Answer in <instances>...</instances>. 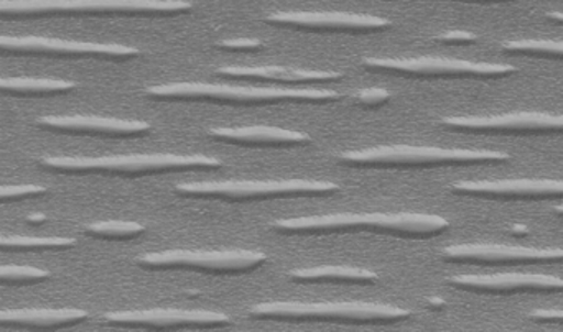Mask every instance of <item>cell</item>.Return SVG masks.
Instances as JSON below:
<instances>
[{
  "mask_svg": "<svg viewBox=\"0 0 563 332\" xmlns=\"http://www.w3.org/2000/svg\"><path fill=\"white\" fill-rule=\"evenodd\" d=\"M552 16H554V19L562 20V22H563V13H554V15H552Z\"/></svg>",
  "mask_w": 563,
  "mask_h": 332,
  "instance_id": "cell-34",
  "label": "cell"
},
{
  "mask_svg": "<svg viewBox=\"0 0 563 332\" xmlns=\"http://www.w3.org/2000/svg\"><path fill=\"white\" fill-rule=\"evenodd\" d=\"M340 185L320 179H230V181L184 182L177 192L191 198L221 201H254V199L291 198V196L333 195Z\"/></svg>",
  "mask_w": 563,
  "mask_h": 332,
  "instance_id": "cell-6",
  "label": "cell"
},
{
  "mask_svg": "<svg viewBox=\"0 0 563 332\" xmlns=\"http://www.w3.org/2000/svg\"><path fill=\"white\" fill-rule=\"evenodd\" d=\"M442 258L466 265L563 264V248L516 247L503 244H459L442 251Z\"/></svg>",
  "mask_w": 563,
  "mask_h": 332,
  "instance_id": "cell-13",
  "label": "cell"
},
{
  "mask_svg": "<svg viewBox=\"0 0 563 332\" xmlns=\"http://www.w3.org/2000/svg\"><path fill=\"white\" fill-rule=\"evenodd\" d=\"M0 52L15 55L79 56V58L129 59L139 56L134 46L121 43L78 42L49 36L0 35Z\"/></svg>",
  "mask_w": 563,
  "mask_h": 332,
  "instance_id": "cell-10",
  "label": "cell"
},
{
  "mask_svg": "<svg viewBox=\"0 0 563 332\" xmlns=\"http://www.w3.org/2000/svg\"><path fill=\"white\" fill-rule=\"evenodd\" d=\"M443 128L472 134H563V114L549 112H509L499 115L446 118Z\"/></svg>",
  "mask_w": 563,
  "mask_h": 332,
  "instance_id": "cell-12",
  "label": "cell"
},
{
  "mask_svg": "<svg viewBox=\"0 0 563 332\" xmlns=\"http://www.w3.org/2000/svg\"><path fill=\"white\" fill-rule=\"evenodd\" d=\"M147 95L161 101H203L217 104H276L285 101H340V92L323 89L263 88V86H234L221 82H168L151 86Z\"/></svg>",
  "mask_w": 563,
  "mask_h": 332,
  "instance_id": "cell-3",
  "label": "cell"
},
{
  "mask_svg": "<svg viewBox=\"0 0 563 332\" xmlns=\"http://www.w3.org/2000/svg\"><path fill=\"white\" fill-rule=\"evenodd\" d=\"M76 245L71 237H25V235L0 234V251H46L68 248Z\"/></svg>",
  "mask_w": 563,
  "mask_h": 332,
  "instance_id": "cell-23",
  "label": "cell"
},
{
  "mask_svg": "<svg viewBox=\"0 0 563 332\" xmlns=\"http://www.w3.org/2000/svg\"><path fill=\"white\" fill-rule=\"evenodd\" d=\"M85 232L101 239H135L145 234L147 229L135 221H99L89 224Z\"/></svg>",
  "mask_w": 563,
  "mask_h": 332,
  "instance_id": "cell-25",
  "label": "cell"
},
{
  "mask_svg": "<svg viewBox=\"0 0 563 332\" xmlns=\"http://www.w3.org/2000/svg\"><path fill=\"white\" fill-rule=\"evenodd\" d=\"M503 49L516 53V55L538 56V58L563 62V42H559V40H516V42L505 43Z\"/></svg>",
  "mask_w": 563,
  "mask_h": 332,
  "instance_id": "cell-24",
  "label": "cell"
},
{
  "mask_svg": "<svg viewBox=\"0 0 563 332\" xmlns=\"http://www.w3.org/2000/svg\"><path fill=\"white\" fill-rule=\"evenodd\" d=\"M290 280L298 284H343V285H374L379 281L376 272L347 265H321V267L295 268L287 274Z\"/></svg>",
  "mask_w": 563,
  "mask_h": 332,
  "instance_id": "cell-21",
  "label": "cell"
},
{
  "mask_svg": "<svg viewBox=\"0 0 563 332\" xmlns=\"http://www.w3.org/2000/svg\"><path fill=\"white\" fill-rule=\"evenodd\" d=\"M256 320L285 321V323H343L394 324L410 320L412 311L386 303L369 301H271L250 308Z\"/></svg>",
  "mask_w": 563,
  "mask_h": 332,
  "instance_id": "cell-2",
  "label": "cell"
},
{
  "mask_svg": "<svg viewBox=\"0 0 563 332\" xmlns=\"http://www.w3.org/2000/svg\"><path fill=\"white\" fill-rule=\"evenodd\" d=\"M363 63L364 66L376 71L396 73V75L413 76V78H508L518 73L515 66L446 58V56L364 58Z\"/></svg>",
  "mask_w": 563,
  "mask_h": 332,
  "instance_id": "cell-9",
  "label": "cell"
},
{
  "mask_svg": "<svg viewBox=\"0 0 563 332\" xmlns=\"http://www.w3.org/2000/svg\"><path fill=\"white\" fill-rule=\"evenodd\" d=\"M194 9L188 0H0V15L49 13H180Z\"/></svg>",
  "mask_w": 563,
  "mask_h": 332,
  "instance_id": "cell-8",
  "label": "cell"
},
{
  "mask_svg": "<svg viewBox=\"0 0 563 332\" xmlns=\"http://www.w3.org/2000/svg\"><path fill=\"white\" fill-rule=\"evenodd\" d=\"M453 195L468 198L501 199V201H544L563 198V179L522 178L495 181H459L452 186Z\"/></svg>",
  "mask_w": 563,
  "mask_h": 332,
  "instance_id": "cell-14",
  "label": "cell"
},
{
  "mask_svg": "<svg viewBox=\"0 0 563 332\" xmlns=\"http://www.w3.org/2000/svg\"><path fill=\"white\" fill-rule=\"evenodd\" d=\"M218 75L227 78L260 79L282 85H305V82L338 81L343 73L327 69L290 68V66H223Z\"/></svg>",
  "mask_w": 563,
  "mask_h": 332,
  "instance_id": "cell-18",
  "label": "cell"
},
{
  "mask_svg": "<svg viewBox=\"0 0 563 332\" xmlns=\"http://www.w3.org/2000/svg\"><path fill=\"white\" fill-rule=\"evenodd\" d=\"M108 327L137 328V330H184V328L230 327L231 318L221 311L180 310V308H154V310L112 311L102 314Z\"/></svg>",
  "mask_w": 563,
  "mask_h": 332,
  "instance_id": "cell-11",
  "label": "cell"
},
{
  "mask_svg": "<svg viewBox=\"0 0 563 332\" xmlns=\"http://www.w3.org/2000/svg\"><path fill=\"white\" fill-rule=\"evenodd\" d=\"M269 22L279 25L298 26L311 30H354V32H369L383 30L393 25L389 19L371 13L354 12H276L269 16Z\"/></svg>",
  "mask_w": 563,
  "mask_h": 332,
  "instance_id": "cell-16",
  "label": "cell"
},
{
  "mask_svg": "<svg viewBox=\"0 0 563 332\" xmlns=\"http://www.w3.org/2000/svg\"><path fill=\"white\" fill-rule=\"evenodd\" d=\"M273 229L285 235H338L369 232L404 239H430L449 231V219L423 212H338L279 219Z\"/></svg>",
  "mask_w": 563,
  "mask_h": 332,
  "instance_id": "cell-1",
  "label": "cell"
},
{
  "mask_svg": "<svg viewBox=\"0 0 563 332\" xmlns=\"http://www.w3.org/2000/svg\"><path fill=\"white\" fill-rule=\"evenodd\" d=\"M437 40L443 43H455V45H460V43L476 42V35L465 32V30H452V32L442 33Z\"/></svg>",
  "mask_w": 563,
  "mask_h": 332,
  "instance_id": "cell-31",
  "label": "cell"
},
{
  "mask_svg": "<svg viewBox=\"0 0 563 332\" xmlns=\"http://www.w3.org/2000/svg\"><path fill=\"white\" fill-rule=\"evenodd\" d=\"M40 165L62 173L135 176L181 169L221 168L223 162L207 155L132 154L109 157H43Z\"/></svg>",
  "mask_w": 563,
  "mask_h": 332,
  "instance_id": "cell-5",
  "label": "cell"
},
{
  "mask_svg": "<svg viewBox=\"0 0 563 332\" xmlns=\"http://www.w3.org/2000/svg\"><path fill=\"white\" fill-rule=\"evenodd\" d=\"M427 307L430 308V310H443V308L446 307L445 300H442V298L433 297V298H427Z\"/></svg>",
  "mask_w": 563,
  "mask_h": 332,
  "instance_id": "cell-32",
  "label": "cell"
},
{
  "mask_svg": "<svg viewBox=\"0 0 563 332\" xmlns=\"http://www.w3.org/2000/svg\"><path fill=\"white\" fill-rule=\"evenodd\" d=\"M529 318L536 323L563 327V310H534L529 313Z\"/></svg>",
  "mask_w": 563,
  "mask_h": 332,
  "instance_id": "cell-30",
  "label": "cell"
},
{
  "mask_svg": "<svg viewBox=\"0 0 563 332\" xmlns=\"http://www.w3.org/2000/svg\"><path fill=\"white\" fill-rule=\"evenodd\" d=\"M48 278V272L43 270V268L30 267V265H2L0 267V284H38V281H45Z\"/></svg>",
  "mask_w": 563,
  "mask_h": 332,
  "instance_id": "cell-26",
  "label": "cell"
},
{
  "mask_svg": "<svg viewBox=\"0 0 563 332\" xmlns=\"http://www.w3.org/2000/svg\"><path fill=\"white\" fill-rule=\"evenodd\" d=\"M554 212H555V214L561 215V218H563V204L555 206Z\"/></svg>",
  "mask_w": 563,
  "mask_h": 332,
  "instance_id": "cell-33",
  "label": "cell"
},
{
  "mask_svg": "<svg viewBox=\"0 0 563 332\" xmlns=\"http://www.w3.org/2000/svg\"><path fill=\"white\" fill-rule=\"evenodd\" d=\"M210 137L221 142L238 145H303L310 144L311 139L303 132L288 131L274 125H244V128H218L208 131Z\"/></svg>",
  "mask_w": 563,
  "mask_h": 332,
  "instance_id": "cell-20",
  "label": "cell"
},
{
  "mask_svg": "<svg viewBox=\"0 0 563 332\" xmlns=\"http://www.w3.org/2000/svg\"><path fill=\"white\" fill-rule=\"evenodd\" d=\"M218 46L223 49H243V52H253V49H263L264 43L261 40L254 38H233L223 40L218 43Z\"/></svg>",
  "mask_w": 563,
  "mask_h": 332,
  "instance_id": "cell-29",
  "label": "cell"
},
{
  "mask_svg": "<svg viewBox=\"0 0 563 332\" xmlns=\"http://www.w3.org/2000/svg\"><path fill=\"white\" fill-rule=\"evenodd\" d=\"M449 285L479 295L561 294L563 278L539 274L459 275Z\"/></svg>",
  "mask_w": 563,
  "mask_h": 332,
  "instance_id": "cell-15",
  "label": "cell"
},
{
  "mask_svg": "<svg viewBox=\"0 0 563 332\" xmlns=\"http://www.w3.org/2000/svg\"><path fill=\"white\" fill-rule=\"evenodd\" d=\"M351 99H353L356 104L367 106V108H371V106H380L384 104V102L389 101L390 92L384 88H364L354 92V95L351 96Z\"/></svg>",
  "mask_w": 563,
  "mask_h": 332,
  "instance_id": "cell-28",
  "label": "cell"
},
{
  "mask_svg": "<svg viewBox=\"0 0 563 332\" xmlns=\"http://www.w3.org/2000/svg\"><path fill=\"white\" fill-rule=\"evenodd\" d=\"M269 261L264 252L230 248V251H164L141 255L137 264L148 270H190L211 275L250 274Z\"/></svg>",
  "mask_w": 563,
  "mask_h": 332,
  "instance_id": "cell-7",
  "label": "cell"
},
{
  "mask_svg": "<svg viewBox=\"0 0 563 332\" xmlns=\"http://www.w3.org/2000/svg\"><path fill=\"white\" fill-rule=\"evenodd\" d=\"M88 311L78 308H22L0 310V327L35 328V330H58L76 327L88 320Z\"/></svg>",
  "mask_w": 563,
  "mask_h": 332,
  "instance_id": "cell-19",
  "label": "cell"
},
{
  "mask_svg": "<svg viewBox=\"0 0 563 332\" xmlns=\"http://www.w3.org/2000/svg\"><path fill=\"white\" fill-rule=\"evenodd\" d=\"M341 164L366 168H433V166L499 165L509 154L483 148H442L427 145H380L338 155Z\"/></svg>",
  "mask_w": 563,
  "mask_h": 332,
  "instance_id": "cell-4",
  "label": "cell"
},
{
  "mask_svg": "<svg viewBox=\"0 0 563 332\" xmlns=\"http://www.w3.org/2000/svg\"><path fill=\"white\" fill-rule=\"evenodd\" d=\"M49 131L69 134L108 135V137H134L151 131L148 122L137 119L104 118V115H48L38 122Z\"/></svg>",
  "mask_w": 563,
  "mask_h": 332,
  "instance_id": "cell-17",
  "label": "cell"
},
{
  "mask_svg": "<svg viewBox=\"0 0 563 332\" xmlns=\"http://www.w3.org/2000/svg\"><path fill=\"white\" fill-rule=\"evenodd\" d=\"M48 192L42 185H0V201L10 199L35 198Z\"/></svg>",
  "mask_w": 563,
  "mask_h": 332,
  "instance_id": "cell-27",
  "label": "cell"
},
{
  "mask_svg": "<svg viewBox=\"0 0 563 332\" xmlns=\"http://www.w3.org/2000/svg\"><path fill=\"white\" fill-rule=\"evenodd\" d=\"M78 88L75 81L58 78H2L0 92L16 96L62 95Z\"/></svg>",
  "mask_w": 563,
  "mask_h": 332,
  "instance_id": "cell-22",
  "label": "cell"
}]
</instances>
